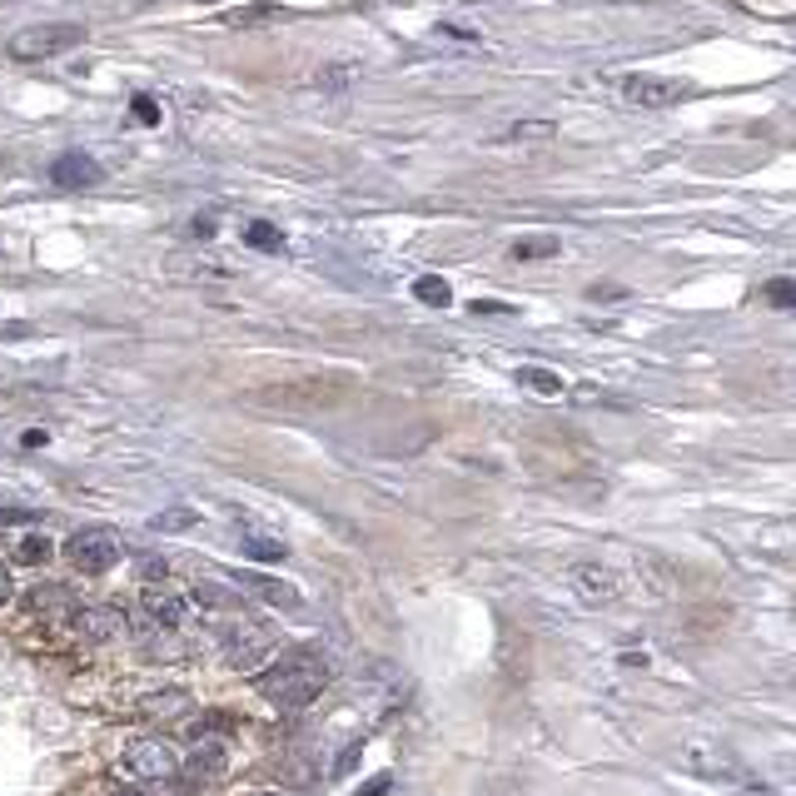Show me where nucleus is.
<instances>
[{"label": "nucleus", "instance_id": "obj_18", "mask_svg": "<svg viewBox=\"0 0 796 796\" xmlns=\"http://www.w3.org/2000/svg\"><path fill=\"white\" fill-rule=\"evenodd\" d=\"M270 21H284V5H245V11L229 15L235 30H245V25H270Z\"/></svg>", "mask_w": 796, "mask_h": 796}, {"label": "nucleus", "instance_id": "obj_24", "mask_svg": "<svg viewBox=\"0 0 796 796\" xmlns=\"http://www.w3.org/2000/svg\"><path fill=\"white\" fill-rule=\"evenodd\" d=\"M189 523H195V513H189V508H175V513H160L150 527H160V533H175V527H189Z\"/></svg>", "mask_w": 796, "mask_h": 796}, {"label": "nucleus", "instance_id": "obj_23", "mask_svg": "<svg viewBox=\"0 0 796 796\" xmlns=\"http://www.w3.org/2000/svg\"><path fill=\"white\" fill-rule=\"evenodd\" d=\"M523 384H533L538 394H562V378L543 374V369H523Z\"/></svg>", "mask_w": 796, "mask_h": 796}, {"label": "nucleus", "instance_id": "obj_9", "mask_svg": "<svg viewBox=\"0 0 796 796\" xmlns=\"http://www.w3.org/2000/svg\"><path fill=\"white\" fill-rule=\"evenodd\" d=\"M140 608H145V622H154V627H179V622L189 618V602L175 593V587H145Z\"/></svg>", "mask_w": 796, "mask_h": 796}, {"label": "nucleus", "instance_id": "obj_13", "mask_svg": "<svg viewBox=\"0 0 796 796\" xmlns=\"http://www.w3.org/2000/svg\"><path fill=\"white\" fill-rule=\"evenodd\" d=\"M30 608H36V618H46V622H65V618H75L80 602H75L65 587L50 583V587H36V593H30Z\"/></svg>", "mask_w": 796, "mask_h": 796}, {"label": "nucleus", "instance_id": "obj_12", "mask_svg": "<svg viewBox=\"0 0 796 796\" xmlns=\"http://www.w3.org/2000/svg\"><path fill=\"white\" fill-rule=\"evenodd\" d=\"M224 761H229V751H224V742H199L195 751H189V761H179V767H189V782H214V776H224Z\"/></svg>", "mask_w": 796, "mask_h": 796}, {"label": "nucleus", "instance_id": "obj_20", "mask_svg": "<svg viewBox=\"0 0 796 796\" xmlns=\"http://www.w3.org/2000/svg\"><path fill=\"white\" fill-rule=\"evenodd\" d=\"M195 597H199V602H210V608H245V602H239L229 587H220V583H199Z\"/></svg>", "mask_w": 796, "mask_h": 796}, {"label": "nucleus", "instance_id": "obj_10", "mask_svg": "<svg viewBox=\"0 0 796 796\" xmlns=\"http://www.w3.org/2000/svg\"><path fill=\"white\" fill-rule=\"evenodd\" d=\"M189 712H195V702H189V692H179V687L145 692L140 697V717H150V722H185Z\"/></svg>", "mask_w": 796, "mask_h": 796}, {"label": "nucleus", "instance_id": "obj_21", "mask_svg": "<svg viewBox=\"0 0 796 796\" xmlns=\"http://www.w3.org/2000/svg\"><path fill=\"white\" fill-rule=\"evenodd\" d=\"M558 254V239H518L513 245V259H548Z\"/></svg>", "mask_w": 796, "mask_h": 796}, {"label": "nucleus", "instance_id": "obj_15", "mask_svg": "<svg viewBox=\"0 0 796 796\" xmlns=\"http://www.w3.org/2000/svg\"><path fill=\"white\" fill-rule=\"evenodd\" d=\"M413 299L428 309H448L453 304V289H448V279H438V274H423V279L413 284Z\"/></svg>", "mask_w": 796, "mask_h": 796}, {"label": "nucleus", "instance_id": "obj_30", "mask_svg": "<svg viewBox=\"0 0 796 796\" xmlns=\"http://www.w3.org/2000/svg\"><path fill=\"white\" fill-rule=\"evenodd\" d=\"M5 602H11V568L0 562V608H5Z\"/></svg>", "mask_w": 796, "mask_h": 796}, {"label": "nucleus", "instance_id": "obj_17", "mask_svg": "<svg viewBox=\"0 0 796 796\" xmlns=\"http://www.w3.org/2000/svg\"><path fill=\"white\" fill-rule=\"evenodd\" d=\"M245 245H249V249H264V254H274V249H284V235L274 229V224L254 220V224H245Z\"/></svg>", "mask_w": 796, "mask_h": 796}, {"label": "nucleus", "instance_id": "obj_22", "mask_svg": "<svg viewBox=\"0 0 796 796\" xmlns=\"http://www.w3.org/2000/svg\"><path fill=\"white\" fill-rule=\"evenodd\" d=\"M548 135H552L548 120H523V125L508 129V140H548Z\"/></svg>", "mask_w": 796, "mask_h": 796}, {"label": "nucleus", "instance_id": "obj_32", "mask_svg": "<svg viewBox=\"0 0 796 796\" xmlns=\"http://www.w3.org/2000/svg\"><path fill=\"white\" fill-rule=\"evenodd\" d=\"M110 796H145V792H135V786H125V792H110Z\"/></svg>", "mask_w": 796, "mask_h": 796}, {"label": "nucleus", "instance_id": "obj_33", "mask_svg": "<svg viewBox=\"0 0 796 796\" xmlns=\"http://www.w3.org/2000/svg\"><path fill=\"white\" fill-rule=\"evenodd\" d=\"M254 796H284V792H254Z\"/></svg>", "mask_w": 796, "mask_h": 796}, {"label": "nucleus", "instance_id": "obj_11", "mask_svg": "<svg viewBox=\"0 0 796 796\" xmlns=\"http://www.w3.org/2000/svg\"><path fill=\"white\" fill-rule=\"evenodd\" d=\"M573 587L587 602H602V597H618V573L602 568V562H577L573 568Z\"/></svg>", "mask_w": 796, "mask_h": 796}, {"label": "nucleus", "instance_id": "obj_28", "mask_svg": "<svg viewBox=\"0 0 796 796\" xmlns=\"http://www.w3.org/2000/svg\"><path fill=\"white\" fill-rule=\"evenodd\" d=\"M319 80H324L328 90H339V85H349V65H344V71H328V75H319Z\"/></svg>", "mask_w": 796, "mask_h": 796}, {"label": "nucleus", "instance_id": "obj_2", "mask_svg": "<svg viewBox=\"0 0 796 796\" xmlns=\"http://www.w3.org/2000/svg\"><path fill=\"white\" fill-rule=\"evenodd\" d=\"M220 647H224V662L235 672H259L274 657L279 637H274L264 622H229L220 633Z\"/></svg>", "mask_w": 796, "mask_h": 796}, {"label": "nucleus", "instance_id": "obj_16", "mask_svg": "<svg viewBox=\"0 0 796 796\" xmlns=\"http://www.w3.org/2000/svg\"><path fill=\"white\" fill-rule=\"evenodd\" d=\"M245 583L254 587V593H264L270 597V602H279V608H299V602H304V597L294 593L289 583H274V577H259V573H245Z\"/></svg>", "mask_w": 796, "mask_h": 796}, {"label": "nucleus", "instance_id": "obj_7", "mask_svg": "<svg viewBox=\"0 0 796 796\" xmlns=\"http://www.w3.org/2000/svg\"><path fill=\"white\" fill-rule=\"evenodd\" d=\"M682 95H687V85L662 80V75H627V80H622V100H627V105L657 110V105H677Z\"/></svg>", "mask_w": 796, "mask_h": 796}, {"label": "nucleus", "instance_id": "obj_25", "mask_svg": "<svg viewBox=\"0 0 796 796\" xmlns=\"http://www.w3.org/2000/svg\"><path fill=\"white\" fill-rule=\"evenodd\" d=\"M135 115H140V125H160V105H154L150 95H140V100H135Z\"/></svg>", "mask_w": 796, "mask_h": 796}, {"label": "nucleus", "instance_id": "obj_1", "mask_svg": "<svg viewBox=\"0 0 796 796\" xmlns=\"http://www.w3.org/2000/svg\"><path fill=\"white\" fill-rule=\"evenodd\" d=\"M328 687V662L314 652V647H294L284 652L274 668L259 672V692L270 697L284 712H299V707L319 702V692Z\"/></svg>", "mask_w": 796, "mask_h": 796}, {"label": "nucleus", "instance_id": "obj_31", "mask_svg": "<svg viewBox=\"0 0 796 796\" xmlns=\"http://www.w3.org/2000/svg\"><path fill=\"white\" fill-rule=\"evenodd\" d=\"M473 314H508V304H483V299H478V304H473Z\"/></svg>", "mask_w": 796, "mask_h": 796}, {"label": "nucleus", "instance_id": "obj_29", "mask_svg": "<svg viewBox=\"0 0 796 796\" xmlns=\"http://www.w3.org/2000/svg\"><path fill=\"white\" fill-rule=\"evenodd\" d=\"M587 299H627V289H612V284L602 289V284H597V289H587Z\"/></svg>", "mask_w": 796, "mask_h": 796}, {"label": "nucleus", "instance_id": "obj_5", "mask_svg": "<svg viewBox=\"0 0 796 796\" xmlns=\"http://www.w3.org/2000/svg\"><path fill=\"white\" fill-rule=\"evenodd\" d=\"M65 558H71L80 573H110L120 562V538L110 527H80V533L65 543Z\"/></svg>", "mask_w": 796, "mask_h": 796}, {"label": "nucleus", "instance_id": "obj_26", "mask_svg": "<svg viewBox=\"0 0 796 796\" xmlns=\"http://www.w3.org/2000/svg\"><path fill=\"white\" fill-rule=\"evenodd\" d=\"M792 299H796V294H792V279H776V284H772V304H776V309H792Z\"/></svg>", "mask_w": 796, "mask_h": 796}, {"label": "nucleus", "instance_id": "obj_3", "mask_svg": "<svg viewBox=\"0 0 796 796\" xmlns=\"http://www.w3.org/2000/svg\"><path fill=\"white\" fill-rule=\"evenodd\" d=\"M120 772L140 776V782H170L179 772V751L164 737H135L120 751Z\"/></svg>", "mask_w": 796, "mask_h": 796}, {"label": "nucleus", "instance_id": "obj_4", "mask_svg": "<svg viewBox=\"0 0 796 796\" xmlns=\"http://www.w3.org/2000/svg\"><path fill=\"white\" fill-rule=\"evenodd\" d=\"M85 40V25L75 21H46V25H25L21 36L11 40L15 60H46V55H65Z\"/></svg>", "mask_w": 796, "mask_h": 796}, {"label": "nucleus", "instance_id": "obj_8", "mask_svg": "<svg viewBox=\"0 0 796 796\" xmlns=\"http://www.w3.org/2000/svg\"><path fill=\"white\" fill-rule=\"evenodd\" d=\"M100 179H105V164L95 160V154H80V150L60 154V160L50 164V185L55 189H95Z\"/></svg>", "mask_w": 796, "mask_h": 796}, {"label": "nucleus", "instance_id": "obj_27", "mask_svg": "<svg viewBox=\"0 0 796 796\" xmlns=\"http://www.w3.org/2000/svg\"><path fill=\"white\" fill-rule=\"evenodd\" d=\"M388 786H394V782H388V776H374V782H369V786H359V792H353V796H388Z\"/></svg>", "mask_w": 796, "mask_h": 796}, {"label": "nucleus", "instance_id": "obj_6", "mask_svg": "<svg viewBox=\"0 0 796 796\" xmlns=\"http://www.w3.org/2000/svg\"><path fill=\"white\" fill-rule=\"evenodd\" d=\"M71 622H75V637H80L85 647H105L125 633V612H120L115 602H80Z\"/></svg>", "mask_w": 796, "mask_h": 796}, {"label": "nucleus", "instance_id": "obj_14", "mask_svg": "<svg viewBox=\"0 0 796 796\" xmlns=\"http://www.w3.org/2000/svg\"><path fill=\"white\" fill-rule=\"evenodd\" d=\"M239 548H245V558H254V562H284V543L270 538V533H259V527H245V533H239Z\"/></svg>", "mask_w": 796, "mask_h": 796}, {"label": "nucleus", "instance_id": "obj_34", "mask_svg": "<svg viewBox=\"0 0 796 796\" xmlns=\"http://www.w3.org/2000/svg\"><path fill=\"white\" fill-rule=\"evenodd\" d=\"M199 5H214V0H199Z\"/></svg>", "mask_w": 796, "mask_h": 796}, {"label": "nucleus", "instance_id": "obj_19", "mask_svg": "<svg viewBox=\"0 0 796 796\" xmlns=\"http://www.w3.org/2000/svg\"><path fill=\"white\" fill-rule=\"evenodd\" d=\"M15 558L30 562V568H40V562H50V538L46 533H25L21 548H15Z\"/></svg>", "mask_w": 796, "mask_h": 796}]
</instances>
